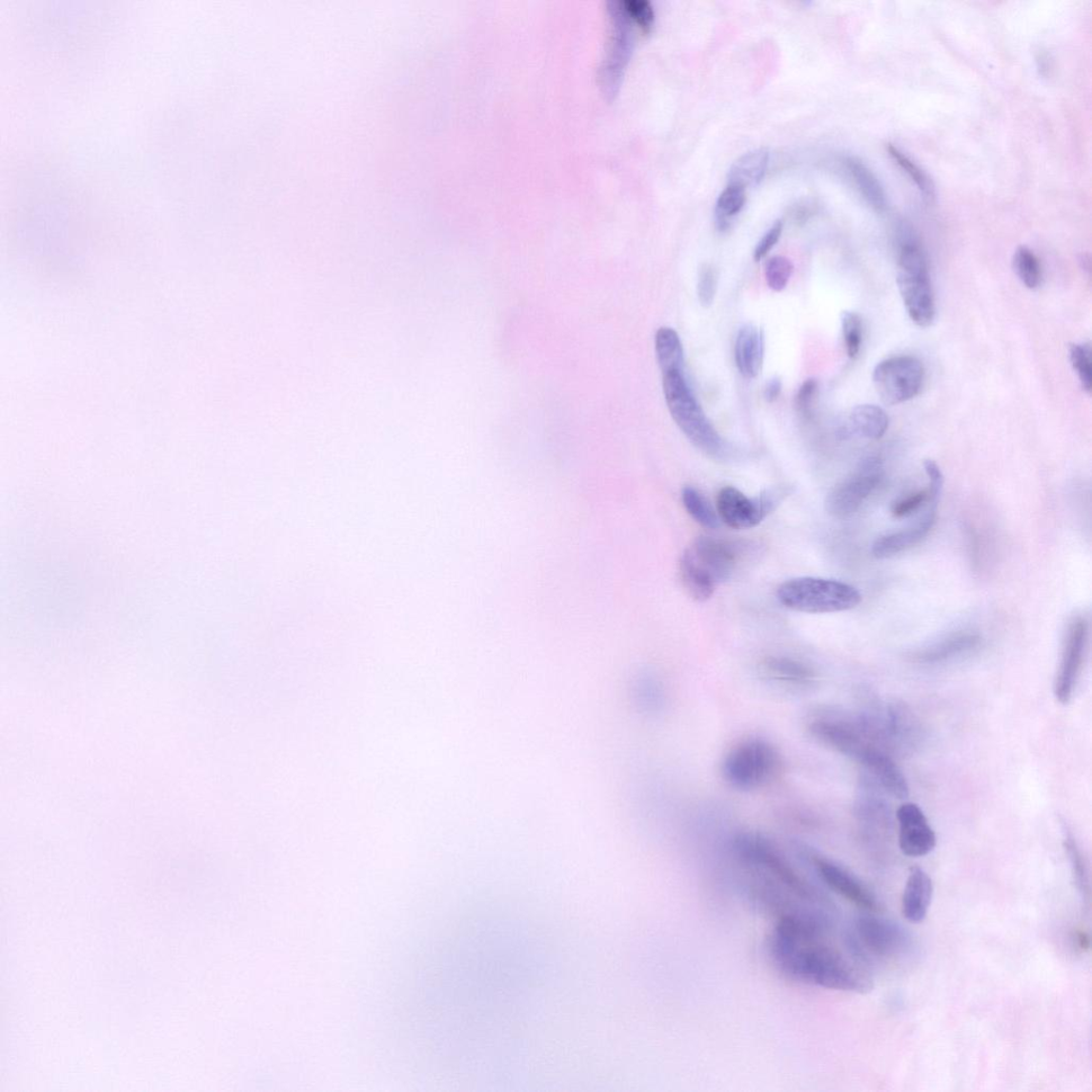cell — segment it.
<instances>
[{
  "label": "cell",
  "instance_id": "1",
  "mask_svg": "<svg viewBox=\"0 0 1092 1092\" xmlns=\"http://www.w3.org/2000/svg\"><path fill=\"white\" fill-rule=\"evenodd\" d=\"M835 920L791 919L775 921L769 956L784 978L811 987L866 993L873 980L865 966L829 941Z\"/></svg>",
  "mask_w": 1092,
  "mask_h": 1092
},
{
  "label": "cell",
  "instance_id": "2",
  "mask_svg": "<svg viewBox=\"0 0 1092 1092\" xmlns=\"http://www.w3.org/2000/svg\"><path fill=\"white\" fill-rule=\"evenodd\" d=\"M732 849L747 879L810 905L835 909L827 895L805 880L771 839L757 832H740L734 837Z\"/></svg>",
  "mask_w": 1092,
  "mask_h": 1092
},
{
  "label": "cell",
  "instance_id": "3",
  "mask_svg": "<svg viewBox=\"0 0 1092 1092\" xmlns=\"http://www.w3.org/2000/svg\"><path fill=\"white\" fill-rule=\"evenodd\" d=\"M662 387L670 415L688 440L713 458H721L726 454V444L706 417L684 373L662 374Z\"/></svg>",
  "mask_w": 1092,
  "mask_h": 1092
},
{
  "label": "cell",
  "instance_id": "4",
  "mask_svg": "<svg viewBox=\"0 0 1092 1092\" xmlns=\"http://www.w3.org/2000/svg\"><path fill=\"white\" fill-rule=\"evenodd\" d=\"M783 767L778 748L765 738L742 740L733 747L721 765V773L733 789L755 791L773 783Z\"/></svg>",
  "mask_w": 1092,
  "mask_h": 1092
},
{
  "label": "cell",
  "instance_id": "5",
  "mask_svg": "<svg viewBox=\"0 0 1092 1092\" xmlns=\"http://www.w3.org/2000/svg\"><path fill=\"white\" fill-rule=\"evenodd\" d=\"M845 943L848 954L866 968L875 960H892L906 954L912 940L899 923L865 911L854 919Z\"/></svg>",
  "mask_w": 1092,
  "mask_h": 1092
},
{
  "label": "cell",
  "instance_id": "6",
  "mask_svg": "<svg viewBox=\"0 0 1092 1092\" xmlns=\"http://www.w3.org/2000/svg\"><path fill=\"white\" fill-rule=\"evenodd\" d=\"M777 597L790 610L808 614L846 612L862 601L861 594L852 585L818 577L787 580L779 587Z\"/></svg>",
  "mask_w": 1092,
  "mask_h": 1092
},
{
  "label": "cell",
  "instance_id": "7",
  "mask_svg": "<svg viewBox=\"0 0 1092 1092\" xmlns=\"http://www.w3.org/2000/svg\"><path fill=\"white\" fill-rule=\"evenodd\" d=\"M898 285L910 319L920 328L933 324L936 303L926 256L916 243L900 249L898 264Z\"/></svg>",
  "mask_w": 1092,
  "mask_h": 1092
},
{
  "label": "cell",
  "instance_id": "8",
  "mask_svg": "<svg viewBox=\"0 0 1092 1092\" xmlns=\"http://www.w3.org/2000/svg\"><path fill=\"white\" fill-rule=\"evenodd\" d=\"M924 374L923 364L917 357L893 356L875 367L873 381L883 404L895 406L918 395Z\"/></svg>",
  "mask_w": 1092,
  "mask_h": 1092
},
{
  "label": "cell",
  "instance_id": "9",
  "mask_svg": "<svg viewBox=\"0 0 1092 1092\" xmlns=\"http://www.w3.org/2000/svg\"><path fill=\"white\" fill-rule=\"evenodd\" d=\"M883 475L882 461L877 456L866 458L854 473L831 490L826 499L827 512L839 518L854 515L880 485Z\"/></svg>",
  "mask_w": 1092,
  "mask_h": 1092
},
{
  "label": "cell",
  "instance_id": "10",
  "mask_svg": "<svg viewBox=\"0 0 1092 1092\" xmlns=\"http://www.w3.org/2000/svg\"><path fill=\"white\" fill-rule=\"evenodd\" d=\"M782 503V495L772 488L754 498L747 497L734 487L720 490L718 509L721 520L733 530H749L758 526Z\"/></svg>",
  "mask_w": 1092,
  "mask_h": 1092
},
{
  "label": "cell",
  "instance_id": "11",
  "mask_svg": "<svg viewBox=\"0 0 1092 1092\" xmlns=\"http://www.w3.org/2000/svg\"><path fill=\"white\" fill-rule=\"evenodd\" d=\"M808 860L823 885L839 897L866 912L882 910L873 890L848 868L816 853L808 854Z\"/></svg>",
  "mask_w": 1092,
  "mask_h": 1092
},
{
  "label": "cell",
  "instance_id": "12",
  "mask_svg": "<svg viewBox=\"0 0 1092 1092\" xmlns=\"http://www.w3.org/2000/svg\"><path fill=\"white\" fill-rule=\"evenodd\" d=\"M1088 622L1085 617H1074L1071 621L1066 639H1064L1061 664L1054 682V695L1056 700L1066 705L1073 698L1074 692L1084 666L1088 646Z\"/></svg>",
  "mask_w": 1092,
  "mask_h": 1092
},
{
  "label": "cell",
  "instance_id": "13",
  "mask_svg": "<svg viewBox=\"0 0 1092 1092\" xmlns=\"http://www.w3.org/2000/svg\"><path fill=\"white\" fill-rule=\"evenodd\" d=\"M899 844L907 857L920 858L932 853L937 846L935 830L917 803L906 802L897 811Z\"/></svg>",
  "mask_w": 1092,
  "mask_h": 1092
},
{
  "label": "cell",
  "instance_id": "14",
  "mask_svg": "<svg viewBox=\"0 0 1092 1092\" xmlns=\"http://www.w3.org/2000/svg\"><path fill=\"white\" fill-rule=\"evenodd\" d=\"M688 550L718 585L731 578L737 566V554L731 545L712 536H700Z\"/></svg>",
  "mask_w": 1092,
  "mask_h": 1092
},
{
  "label": "cell",
  "instance_id": "15",
  "mask_svg": "<svg viewBox=\"0 0 1092 1092\" xmlns=\"http://www.w3.org/2000/svg\"><path fill=\"white\" fill-rule=\"evenodd\" d=\"M938 506L928 503L926 512L915 525L877 539L872 548L874 556L879 559H887L923 541L936 524Z\"/></svg>",
  "mask_w": 1092,
  "mask_h": 1092
},
{
  "label": "cell",
  "instance_id": "16",
  "mask_svg": "<svg viewBox=\"0 0 1092 1092\" xmlns=\"http://www.w3.org/2000/svg\"><path fill=\"white\" fill-rule=\"evenodd\" d=\"M933 897L934 883L932 879L923 868L912 866L901 899L902 916L910 923H921L928 915Z\"/></svg>",
  "mask_w": 1092,
  "mask_h": 1092
},
{
  "label": "cell",
  "instance_id": "17",
  "mask_svg": "<svg viewBox=\"0 0 1092 1092\" xmlns=\"http://www.w3.org/2000/svg\"><path fill=\"white\" fill-rule=\"evenodd\" d=\"M764 360V335L754 325L741 327L736 344V362L745 378H757Z\"/></svg>",
  "mask_w": 1092,
  "mask_h": 1092
},
{
  "label": "cell",
  "instance_id": "18",
  "mask_svg": "<svg viewBox=\"0 0 1092 1092\" xmlns=\"http://www.w3.org/2000/svg\"><path fill=\"white\" fill-rule=\"evenodd\" d=\"M980 643L981 637L978 634L957 633L933 644V646L918 651L913 655V659L920 662V664H938V662L962 656L964 653L978 648Z\"/></svg>",
  "mask_w": 1092,
  "mask_h": 1092
},
{
  "label": "cell",
  "instance_id": "19",
  "mask_svg": "<svg viewBox=\"0 0 1092 1092\" xmlns=\"http://www.w3.org/2000/svg\"><path fill=\"white\" fill-rule=\"evenodd\" d=\"M765 676L787 685L807 687L816 682V673L802 661L783 657H768L762 661Z\"/></svg>",
  "mask_w": 1092,
  "mask_h": 1092
},
{
  "label": "cell",
  "instance_id": "20",
  "mask_svg": "<svg viewBox=\"0 0 1092 1092\" xmlns=\"http://www.w3.org/2000/svg\"><path fill=\"white\" fill-rule=\"evenodd\" d=\"M679 575H681L682 583L688 595L695 601L705 602L713 597L718 583L695 560L688 549L683 553L681 561H679Z\"/></svg>",
  "mask_w": 1092,
  "mask_h": 1092
},
{
  "label": "cell",
  "instance_id": "21",
  "mask_svg": "<svg viewBox=\"0 0 1092 1092\" xmlns=\"http://www.w3.org/2000/svg\"><path fill=\"white\" fill-rule=\"evenodd\" d=\"M845 166L852 175L858 191L860 192L865 201L872 206L877 212H882L887 206V198L883 188L877 176L873 173L872 170L868 168L863 161L856 157H847L845 159Z\"/></svg>",
  "mask_w": 1092,
  "mask_h": 1092
},
{
  "label": "cell",
  "instance_id": "22",
  "mask_svg": "<svg viewBox=\"0 0 1092 1092\" xmlns=\"http://www.w3.org/2000/svg\"><path fill=\"white\" fill-rule=\"evenodd\" d=\"M769 164V152L758 149L738 158L730 169L729 182L732 185H757L763 180Z\"/></svg>",
  "mask_w": 1092,
  "mask_h": 1092
},
{
  "label": "cell",
  "instance_id": "23",
  "mask_svg": "<svg viewBox=\"0 0 1092 1092\" xmlns=\"http://www.w3.org/2000/svg\"><path fill=\"white\" fill-rule=\"evenodd\" d=\"M656 351L662 374L684 372L683 346L674 329L667 327L658 329L656 335Z\"/></svg>",
  "mask_w": 1092,
  "mask_h": 1092
},
{
  "label": "cell",
  "instance_id": "24",
  "mask_svg": "<svg viewBox=\"0 0 1092 1092\" xmlns=\"http://www.w3.org/2000/svg\"><path fill=\"white\" fill-rule=\"evenodd\" d=\"M850 420L855 433L870 440H880L888 432L890 423L885 411L875 405L857 406Z\"/></svg>",
  "mask_w": 1092,
  "mask_h": 1092
},
{
  "label": "cell",
  "instance_id": "25",
  "mask_svg": "<svg viewBox=\"0 0 1092 1092\" xmlns=\"http://www.w3.org/2000/svg\"><path fill=\"white\" fill-rule=\"evenodd\" d=\"M745 203L746 188L729 184L716 203L715 216L718 229L726 230L730 220L740 212Z\"/></svg>",
  "mask_w": 1092,
  "mask_h": 1092
},
{
  "label": "cell",
  "instance_id": "26",
  "mask_svg": "<svg viewBox=\"0 0 1092 1092\" xmlns=\"http://www.w3.org/2000/svg\"><path fill=\"white\" fill-rule=\"evenodd\" d=\"M682 501L686 512L698 524L709 530L719 527L718 516L699 491L693 487H685L682 492Z\"/></svg>",
  "mask_w": 1092,
  "mask_h": 1092
},
{
  "label": "cell",
  "instance_id": "27",
  "mask_svg": "<svg viewBox=\"0 0 1092 1092\" xmlns=\"http://www.w3.org/2000/svg\"><path fill=\"white\" fill-rule=\"evenodd\" d=\"M1013 266L1019 279L1029 290L1040 288L1042 279L1040 259L1027 247H1019L1013 258Z\"/></svg>",
  "mask_w": 1092,
  "mask_h": 1092
},
{
  "label": "cell",
  "instance_id": "28",
  "mask_svg": "<svg viewBox=\"0 0 1092 1092\" xmlns=\"http://www.w3.org/2000/svg\"><path fill=\"white\" fill-rule=\"evenodd\" d=\"M1063 845L1069 857L1071 870L1074 880H1076L1077 887L1082 895V898L1089 900L1090 880L1086 859L1084 855H1082V850L1077 843V839H1074L1068 829H1066V832H1064Z\"/></svg>",
  "mask_w": 1092,
  "mask_h": 1092
},
{
  "label": "cell",
  "instance_id": "29",
  "mask_svg": "<svg viewBox=\"0 0 1092 1092\" xmlns=\"http://www.w3.org/2000/svg\"><path fill=\"white\" fill-rule=\"evenodd\" d=\"M890 156L894 159L903 172H905L911 180L915 182L921 193L927 199L935 198V186L928 177V175L915 163L910 157L893 145L887 147Z\"/></svg>",
  "mask_w": 1092,
  "mask_h": 1092
},
{
  "label": "cell",
  "instance_id": "30",
  "mask_svg": "<svg viewBox=\"0 0 1092 1092\" xmlns=\"http://www.w3.org/2000/svg\"><path fill=\"white\" fill-rule=\"evenodd\" d=\"M1070 362L1081 381L1082 388L1088 394L1092 390L1091 348L1088 344H1074L1069 349Z\"/></svg>",
  "mask_w": 1092,
  "mask_h": 1092
},
{
  "label": "cell",
  "instance_id": "31",
  "mask_svg": "<svg viewBox=\"0 0 1092 1092\" xmlns=\"http://www.w3.org/2000/svg\"><path fill=\"white\" fill-rule=\"evenodd\" d=\"M846 352L849 357L856 359L860 354L862 345V320L855 312H843L840 316Z\"/></svg>",
  "mask_w": 1092,
  "mask_h": 1092
},
{
  "label": "cell",
  "instance_id": "32",
  "mask_svg": "<svg viewBox=\"0 0 1092 1092\" xmlns=\"http://www.w3.org/2000/svg\"><path fill=\"white\" fill-rule=\"evenodd\" d=\"M794 272V266L789 258L775 256L766 263L765 276L769 289L782 292L789 283Z\"/></svg>",
  "mask_w": 1092,
  "mask_h": 1092
},
{
  "label": "cell",
  "instance_id": "33",
  "mask_svg": "<svg viewBox=\"0 0 1092 1092\" xmlns=\"http://www.w3.org/2000/svg\"><path fill=\"white\" fill-rule=\"evenodd\" d=\"M719 273L714 265L705 263L698 273V298L703 308L712 307L718 289Z\"/></svg>",
  "mask_w": 1092,
  "mask_h": 1092
},
{
  "label": "cell",
  "instance_id": "34",
  "mask_svg": "<svg viewBox=\"0 0 1092 1092\" xmlns=\"http://www.w3.org/2000/svg\"><path fill=\"white\" fill-rule=\"evenodd\" d=\"M624 10L637 22L644 31H650L655 24V11L646 0H626L622 3Z\"/></svg>",
  "mask_w": 1092,
  "mask_h": 1092
},
{
  "label": "cell",
  "instance_id": "35",
  "mask_svg": "<svg viewBox=\"0 0 1092 1092\" xmlns=\"http://www.w3.org/2000/svg\"><path fill=\"white\" fill-rule=\"evenodd\" d=\"M928 501L929 494L927 489L915 492V494L895 501L892 506V515L898 518L909 516L919 512L921 507L927 505Z\"/></svg>",
  "mask_w": 1092,
  "mask_h": 1092
},
{
  "label": "cell",
  "instance_id": "36",
  "mask_svg": "<svg viewBox=\"0 0 1092 1092\" xmlns=\"http://www.w3.org/2000/svg\"><path fill=\"white\" fill-rule=\"evenodd\" d=\"M819 382L817 379H808L802 383L795 397V407L797 412L803 416L811 415L814 401L818 396Z\"/></svg>",
  "mask_w": 1092,
  "mask_h": 1092
},
{
  "label": "cell",
  "instance_id": "37",
  "mask_svg": "<svg viewBox=\"0 0 1092 1092\" xmlns=\"http://www.w3.org/2000/svg\"><path fill=\"white\" fill-rule=\"evenodd\" d=\"M924 470L929 480L928 494L929 503L938 504L940 497L942 495L944 488V475L936 461L927 459L924 461Z\"/></svg>",
  "mask_w": 1092,
  "mask_h": 1092
},
{
  "label": "cell",
  "instance_id": "38",
  "mask_svg": "<svg viewBox=\"0 0 1092 1092\" xmlns=\"http://www.w3.org/2000/svg\"><path fill=\"white\" fill-rule=\"evenodd\" d=\"M782 231L783 223L781 221H776L773 227L767 231L762 239L758 241V246L755 249L754 258L756 262H759L760 259L765 257L769 253V251H771L777 245L779 239H780L782 235Z\"/></svg>",
  "mask_w": 1092,
  "mask_h": 1092
},
{
  "label": "cell",
  "instance_id": "39",
  "mask_svg": "<svg viewBox=\"0 0 1092 1092\" xmlns=\"http://www.w3.org/2000/svg\"><path fill=\"white\" fill-rule=\"evenodd\" d=\"M781 390L782 382L780 379L777 377L769 379L765 384L763 392L765 400L769 402V404H772V402H775L779 396H780Z\"/></svg>",
  "mask_w": 1092,
  "mask_h": 1092
},
{
  "label": "cell",
  "instance_id": "40",
  "mask_svg": "<svg viewBox=\"0 0 1092 1092\" xmlns=\"http://www.w3.org/2000/svg\"><path fill=\"white\" fill-rule=\"evenodd\" d=\"M1037 65H1038V70L1041 71V75H1043V76L1049 75L1050 70L1052 69V60L1050 58L1049 53H1047L1044 51H1041L1040 52H1038Z\"/></svg>",
  "mask_w": 1092,
  "mask_h": 1092
},
{
  "label": "cell",
  "instance_id": "41",
  "mask_svg": "<svg viewBox=\"0 0 1092 1092\" xmlns=\"http://www.w3.org/2000/svg\"><path fill=\"white\" fill-rule=\"evenodd\" d=\"M1077 941L1082 950L1089 948V937L1085 933H1079L1077 936Z\"/></svg>",
  "mask_w": 1092,
  "mask_h": 1092
}]
</instances>
